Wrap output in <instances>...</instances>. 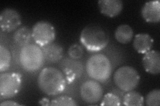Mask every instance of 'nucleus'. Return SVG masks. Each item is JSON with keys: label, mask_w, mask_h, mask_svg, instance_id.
<instances>
[{"label": "nucleus", "mask_w": 160, "mask_h": 106, "mask_svg": "<svg viewBox=\"0 0 160 106\" xmlns=\"http://www.w3.org/2000/svg\"><path fill=\"white\" fill-rule=\"evenodd\" d=\"M113 81L120 90L128 92L138 87L140 82V76L135 68L130 66H123L115 72Z\"/></svg>", "instance_id": "5"}, {"label": "nucleus", "mask_w": 160, "mask_h": 106, "mask_svg": "<svg viewBox=\"0 0 160 106\" xmlns=\"http://www.w3.org/2000/svg\"><path fill=\"white\" fill-rule=\"evenodd\" d=\"M79 41L88 51L96 53L101 51L107 47L109 36L102 26L92 23L82 29Z\"/></svg>", "instance_id": "2"}, {"label": "nucleus", "mask_w": 160, "mask_h": 106, "mask_svg": "<svg viewBox=\"0 0 160 106\" xmlns=\"http://www.w3.org/2000/svg\"><path fill=\"white\" fill-rule=\"evenodd\" d=\"M142 17L147 23H159L160 21V2L156 1L147 2L143 4L141 10Z\"/></svg>", "instance_id": "11"}, {"label": "nucleus", "mask_w": 160, "mask_h": 106, "mask_svg": "<svg viewBox=\"0 0 160 106\" xmlns=\"http://www.w3.org/2000/svg\"><path fill=\"white\" fill-rule=\"evenodd\" d=\"M32 37V31L26 26L18 28L13 34L15 43L21 47L28 44Z\"/></svg>", "instance_id": "17"}, {"label": "nucleus", "mask_w": 160, "mask_h": 106, "mask_svg": "<svg viewBox=\"0 0 160 106\" xmlns=\"http://www.w3.org/2000/svg\"><path fill=\"white\" fill-rule=\"evenodd\" d=\"M134 32L132 27L129 25L122 24L116 28L115 31V39L119 43L126 44L132 41Z\"/></svg>", "instance_id": "16"}, {"label": "nucleus", "mask_w": 160, "mask_h": 106, "mask_svg": "<svg viewBox=\"0 0 160 106\" xmlns=\"http://www.w3.org/2000/svg\"><path fill=\"white\" fill-rule=\"evenodd\" d=\"M42 47L35 44H28L22 47L19 52V62L27 72H33L41 68L45 62Z\"/></svg>", "instance_id": "4"}, {"label": "nucleus", "mask_w": 160, "mask_h": 106, "mask_svg": "<svg viewBox=\"0 0 160 106\" xmlns=\"http://www.w3.org/2000/svg\"><path fill=\"white\" fill-rule=\"evenodd\" d=\"M153 42L151 35L148 33H139L134 37L133 47L138 53L144 54L152 50Z\"/></svg>", "instance_id": "14"}, {"label": "nucleus", "mask_w": 160, "mask_h": 106, "mask_svg": "<svg viewBox=\"0 0 160 106\" xmlns=\"http://www.w3.org/2000/svg\"><path fill=\"white\" fill-rule=\"evenodd\" d=\"M121 104V99L119 96L112 93H108L103 95L100 103L102 106H119Z\"/></svg>", "instance_id": "22"}, {"label": "nucleus", "mask_w": 160, "mask_h": 106, "mask_svg": "<svg viewBox=\"0 0 160 106\" xmlns=\"http://www.w3.org/2000/svg\"><path fill=\"white\" fill-rule=\"evenodd\" d=\"M1 106H19L21 105L19 103L14 102V101L11 100H7V101H3L1 104H0Z\"/></svg>", "instance_id": "24"}, {"label": "nucleus", "mask_w": 160, "mask_h": 106, "mask_svg": "<svg viewBox=\"0 0 160 106\" xmlns=\"http://www.w3.org/2000/svg\"><path fill=\"white\" fill-rule=\"evenodd\" d=\"M98 7L102 14L114 18L121 13L123 4L121 0H100L98 2Z\"/></svg>", "instance_id": "13"}, {"label": "nucleus", "mask_w": 160, "mask_h": 106, "mask_svg": "<svg viewBox=\"0 0 160 106\" xmlns=\"http://www.w3.org/2000/svg\"><path fill=\"white\" fill-rule=\"evenodd\" d=\"M22 84V76L17 72L2 73L0 75L1 99L13 98L18 94Z\"/></svg>", "instance_id": "6"}, {"label": "nucleus", "mask_w": 160, "mask_h": 106, "mask_svg": "<svg viewBox=\"0 0 160 106\" xmlns=\"http://www.w3.org/2000/svg\"><path fill=\"white\" fill-rule=\"evenodd\" d=\"M22 24V17L17 10L5 8L0 13V27L3 32L16 31Z\"/></svg>", "instance_id": "9"}, {"label": "nucleus", "mask_w": 160, "mask_h": 106, "mask_svg": "<svg viewBox=\"0 0 160 106\" xmlns=\"http://www.w3.org/2000/svg\"><path fill=\"white\" fill-rule=\"evenodd\" d=\"M50 103H51V101H49V99L47 98H43L39 100V104L41 105L49 106L50 105Z\"/></svg>", "instance_id": "25"}, {"label": "nucleus", "mask_w": 160, "mask_h": 106, "mask_svg": "<svg viewBox=\"0 0 160 106\" xmlns=\"http://www.w3.org/2000/svg\"><path fill=\"white\" fill-rule=\"evenodd\" d=\"M38 84L43 93L53 96L64 92L67 81L61 70L53 67H46L39 74Z\"/></svg>", "instance_id": "1"}, {"label": "nucleus", "mask_w": 160, "mask_h": 106, "mask_svg": "<svg viewBox=\"0 0 160 106\" xmlns=\"http://www.w3.org/2000/svg\"><path fill=\"white\" fill-rule=\"evenodd\" d=\"M62 71L68 84H72L82 76L83 66L78 60L71 58L63 59L60 64Z\"/></svg>", "instance_id": "10"}, {"label": "nucleus", "mask_w": 160, "mask_h": 106, "mask_svg": "<svg viewBox=\"0 0 160 106\" xmlns=\"http://www.w3.org/2000/svg\"><path fill=\"white\" fill-rule=\"evenodd\" d=\"M86 72L89 76L99 82H105L112 74V64L109 58L102 53L92 55L86 62Z\"/></svg>", "instance_id": "3"}, {"label": "nucleus", "mask_w": 160, "mask_h": 106, "mask_svg": "<svg viewBox=\"0 0 160 106\" xmlns=\"http://www.w3.org/2000/svg\"><path fill=\"white\" fill-rule=\"evenodd\" d=\"M123 104L127 106H142L144 104V98L139 92L132 90L124 95Z\"/></svg>", "instance_id": "18"}, {"label": "nucleus", "mask_w": 160, "mask_h": 106, "mask_svg": "<svg viewBox=\"0 0 160 106\" xmlns=\"http://www.w3.org/2000/svg\"><path fill=\"white\" fill-rule=\"evenodd\" d=\"M32 35L34 42L42 48L54 42L56 37V30L51 23L39 21L33 25Z\"/></svg>", "instance_id": "7"}, {"label": "nucleus", "mask_w": 160, "mask_h": 106, "mask_svg": "<svg viewBox=\"0 0 160 106\" xmlns=\"http://www.w3.org/2000/svg\"><path fill=\"white\" fill-rule=\"evenodd\" d=\"M12 55L10 51L3 45H0V72H6L11 65Z\"/></svg>", "instance_id": "19"}, {"label": "nucleus", "mask_w": 160, "mask_h": 106, "mask_svg": "<svg viewBox=\"0 0 160 106\" xmlns=\"http://www.w3.org/2000/svg\"><path fill=\"white\" fill-rule=\"evenodd\" d=\"M103 90L102 85L95 80H88L80 87V95L86 103L94 104L103 98Z\"/></svg>", "instance_id": "8"}, {"label": "nucleus", "mask_w": 160, "mask_h": 106, "mask_svg": "<svg viewBox=\"0 0 160 106\" xmlns=\"http://www.w3.org/2000/svg\"><path fill=\"white\" fill-rule=\"evenodd\" d=\"M78 104L73 98L66 95H62L51 101V106H77Z\"/></svg>", "instance_id": "20"}, {"label": "nucleus", "mask_w": 160, "mask_h": 106, "mask_svg": "<svg viewBox=\"0 0 160 106\" xmlns=\"http://www.w3.org/2000/svg\"><path fill=\"white\" fill-rule=\"evenodd\" d=\"M45 60L49 62L56 63L62 60L63 54V47L57 43H52L42 48Z\"/></svg>", "instance_id": "15"}, {"label": "nucleus", "mask_w": 160, "mask_h": 106, "mask_svg": "<svg viewBox=\"0 0 160 106\" xmlns=\"http://www.w3.org/2000/svg\"><path fill=\"white\" fill-rule=\"evenodd\" d=\"M146 104L148 106L160 105V90L154 89L149 92L145 99Z\"/></svg>", "instance_id": "21"}, {"label": "nucleus", "mask_w": 160, "mask_h": 106, "mask_svg": "<svg viewBox=\"0 0 160 106\" xmlns=\"http://www.w3.org/2000/svg\"><path fill=\"white\" fill-rule=\"evenodd\" d=\"M144 70L151 74L157 75L160 72V53L158 50H151L144 54L142 58Z\"/></svg>", "instance_id": "12"}, {"label": "nucleus", "mask_w": 160, "mask_h": 106, "mask_svg": "<svg viewBox=\"0 0 160 106\" xmlns=\"http://www.w3.org/2000/svg\"><path fill=\"white\" fill-rule=\"evenodd\" d=\"M68 54L69 58L78 60L81 58L83 54V48L79 44H73L68 49Z\"/></svg>", "instance_id": "23"}]
</instances>
